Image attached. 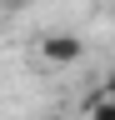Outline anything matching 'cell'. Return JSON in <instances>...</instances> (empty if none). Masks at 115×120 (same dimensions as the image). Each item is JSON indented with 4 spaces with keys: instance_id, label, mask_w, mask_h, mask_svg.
Listing matches in <instances>:
<instances>
[{
    "instance_id": "1",
    "label": "cell",
    "mask_w": 115,
    "mask_h": 120,
    "mask_svg": "<svg viewBox=\"0 0 115 120\" xmlns=\"http://www.w3.org/2000/svg\"><path fill=\"white\" fill-rule=\"evenodd\" d=\"M80 55H85L80 35H45L40 40V60H45V65H75Z\"/></svg>"
},
{
    "instance_id": "2",
    "label": "cell",
    "mask_w": 115,
    "mask_h": 120,
    "mask_svg": "<svg viewBox=\"0 0 115 120\" xmlns=\"http://www.w3.org/2000/svg\"><path fill=\"white\" fill-rule=\"evenodd\" d=\"M85 105H90V120H115V100H105V95H90Z\"/></svg>"
}]
</instances>
